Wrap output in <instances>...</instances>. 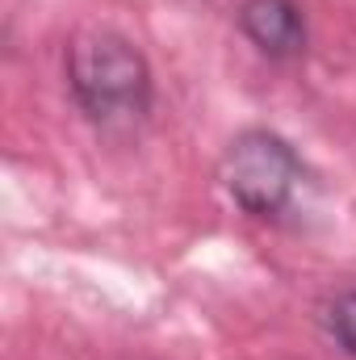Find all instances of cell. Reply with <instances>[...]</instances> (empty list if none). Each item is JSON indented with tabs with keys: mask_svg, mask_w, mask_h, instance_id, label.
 Returning <instances> with one entry per match:
<instances>
[{
	"mask_svg": "<svg viewBox=\"0 0 356 360\" xmlns=\"http://www.w3.org/2000/svg\"><path fill=\"white\" fill-rule=\"evenodd\" d=\"M68 89L101 130L139 126L155 96L143 51L113 30H84L68 42Z\"/></svg>",
	"mask_w": 356,
	"mask_h": 360,
	"instance_id": "cell-1",
	"label": "cell"
},
{
	"mask_svg": "<svg viewBox=\"0 0 356 360\" xmlns=\"http://www.w3.org/2000/svg\"><path fill=\"white\" fill-rule=\"evenodd\" d=\"M302 180H306V168L298 151L281 134L260 126L239 130L218 160V184L227 188V197L248 218H260V222H276L298 201Z\"/></svg>",
	"mask_w": 356,
	"mask_h": 360,
	"instance_id": "cell-2",
	"label": "cell"
},
{
	"mask_svg": "<svg viewBox=\"0 0 356 360\" xmlns=\"http://www.w3.org/2000/svg\"><path fill=\"white\" fill-rule=\"evenodd\" d=\"M239 30L268 59H298L306 51V13L298 0H243Z\"/></svg>",
	"mask_w": 356,
	"mask_h": 360,
	"instance_id": "cell-3",
	"label": "cell"
},
{
	"mask_svg": "<svg viewBox=\"0 0 356 360\" xmlns=\"http://www.w3.org/2000/svg\"><path fill=\"white\" fill-rule=\"evenodd\" d=\"M323 327H327L331 344H336L344 356H356V289L336 293V297L323 306Z\"/></svg>",
	"mask_w": 356,
	"mask_h": 360,
	"instance_id": "cell-4",
	"label": "cell"
}]
</instances>
